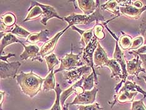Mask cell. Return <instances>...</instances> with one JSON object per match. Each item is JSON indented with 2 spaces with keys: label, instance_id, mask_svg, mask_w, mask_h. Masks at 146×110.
<instances>
[{
  "label": "cell",
  "instance_id": "cell-17",
  "mask_svg": "<svg viewBox=\"0 0 146 110\" xmlns=\"http://www.w3.org/2000/svg\"><path fill=\"white\" fill-rule=\"evenodd\" d=\"M50 31L48 30H41L38 33H31L30 35L27 39V42L31 44H35L38 42L46 43L50 40L48 35Z\"/></svg>",
  "mask_w": 146,
  "mask_h": 110
},
{
  "label": "cell",
  "instance_id": "cell-1",
  "mask_svg": "<svg viewBox=\"0 0 146 110\" xmlns=\"http://www.w3.org/2000/svg\"><path fill=\"white\" fill-rule=\"evenodd\" d=\"M16 79L22 92L31 98L35 96L42 90L44 79L35 74L32 70L28 73L20 72Z\"/></svg>",
  "mask_w": 146,
  "mask_h": 110
},
{
  "label": "cell",
  "instance_id": "cell-15",
  "mask_svg": "<svg viewBox=\"0 0 146 110\" xmlns=\"http://www.w3.org/2000/svg\"><path fill=\"white\" fill-rule=\"evenodd\" d=\"M78 7L85 15H90L96 11V9L100 5L99 1L94 0H79L76 1Z\"/></svg>",
  "mask_w": 146,
  "mask_h": 110
},
{
  "label": "cell",
  "instance_id": "cell-32",
  "mask_svg": "<svg viewBox=\"0 0 146 110\" xmlns=\"http://www.w3.org/2000/svg\"><path fill=\"white\" fill-rule=\"evenodd\" d=\"M94 36L97 38L98 40H103L105 38V33L104 32V26L102 24L96 23V25L94 27Z\"/></svg>",
  "mask_w": 146,
  "mask_h": 110
},
{
  "label": "cell",
  "instance_id": "cell-43",
  "mask_svg": "<svg viewBox=\"0 0 146 110\" xmlns=\"http://www.w3.org/2000/svg\"><path fill=\"white\" fill-rule=\"evenodd\" d=\"M142 77L144 78V81H145V83H146V76H145V75H142Z\"/></svg>",
  "mask_w": 146,
  "mask_h": 110
},
{
  "label": "cell",
  "instance_id": "cell-2",
  "mask_svg": "<svg viewBox=\"0 0 146 110\" xmlns=\"http://www.w3.org/2000/svg\"><path fill=\"white\" fill-rule=\"evenodd\" d=\"M101 7L99 5L96 9L94 13L90 15H80L77 13H72L66 17L63 18L64 21L68 23L70 27L75 26V25H87L92 22L96 21L98 23L99 21L105 22L106 19L102 14Z\"/></svg>",
  "mask_w": 146,
  "mask_h": 110
},
{
  "label": "cell",
  "instance_id": "cell-37",
  "mask_svg": "<svg viewBox=\"0 0 146 110\" xmlns=\"http://www.w3.org/2000/svg\"><path fill=\"white\" fill-rule=\"evenodd\" d=\"M137 54L140 57L141 61H142V66L146 71V53H137Z\"/></svg>",
  "mask_w": 146,
  "mask_h": 110
},
{
  "label": "cell",
  "instance_id": "cell-11",
  "mask_svg": "<svg viewBox=\"0 0 146 110\" xmlns=\"http://www.w3.org/2000/svg\"><path fill=\"white\" fill-rule=\"evenodd\" d=\"M30 3H31L30 6H38L42 9V10L43 11V14L42 16V20H41V23H42L43 25H45V26H46L47 21H48V20L52 18H57L62 21H64L63 18L60 17V16L58 14V13L56 12V9L54 8L53 6L41 4V3L37 2L36 1H31Z\"/></svg>",
  "mask_w": 146,
  "mask_h": 110
},
{
  "label": "cell",
  "instance_id": "cell-12",
  "mask_svg": "<svg viewBox=\"0 0 146 110\" xmlns=\"http://www.w3.org/2000/svg\"><path fill=\"white\" fill-rule=\"evenodd\" d=\"M24 47V51L20 55V58L22 61H27L28 59L31 60V61H38L40 62L43 61V58L39 55L40 49L36 45H30L26 46L24 43L22 44Z\"/></svg>",
  "mask_w": 146,
  "mask_h": 110
},
{
  "label": "cell",
  "instance_id": "cell-9",
  "mask_svg": "<svg viewBox=\"0 0 146 110\" xmlns=\"http://www.w3.org/2000/svg\"><path fill=\"white\" fill-rule=\"evenodd\" d=\"M98 91H99L98 89L96 87H94V89L91 91H85L83 94L76 96L73 102L68 103V105H92L96 101L97 93Z\"/></svg>",
  "mask_w": 146,
  "mask_h": 110
},
{
  "label": "cell",
  "instance_id": "cell-13",
  "mask_svg": "<svg viewBox=\"0 0 146 110\" xmlns=\"http://www.w3.org/2000/svg\"><path fill=\"white\" fill-rule=\"evenodd\" d=\"M137 92H130L127 90L120 89L118 93L114 95L113 100L112 102H108L111 105V108H113L114 105L117 102L121 104L133 102L134 97L137 94Z\"/></svg>",
  "mask_w": 146,
  "mask_h": 110
},
{
  "label": "cell",
  "instance_id": "cell-23",
  "mask_svg": "<svg viewBox=\"0 0 146 110\" xmlns=\"http://www.w3.org/2000/svg\"><path fill=\"white\" fill-rule=\"evenodd\" d=\"M86 75H84V76L82 77L78 81L76 82V83L74 84H73L71 87H70L69 88H68L67 89L64 91H63V92L62 93L61 95H60V103H61L62 107L65 105L64 103L65 101V100L67 99L72 93L75 92V87H77L79 84L84 83V81L85 79V77Z\"/></svg>",
  "mask_w": 146,
  "mask_h": 110
},
{
  "label": "cell",
  "instance_id": "cell-30",
  "mask_svg": "<svg viewBox=\"0 0 146 110\" xmlns=\"http://www.w3.org/2000/svg\"><path fill=\"white\" fill-rule=\"evenodd\" d=\"M45 59L46 62L47 67H48V72L53 71L55 66L59 64V60L56 58L55 53H52V54L45 57Z\"/></svg>",
  "mask_w": 146,
  "mask_h": 110
},
{
  "label": "cell",
  "instance_id": "cell-31",
  "mask_svg": "<svg viewBox=\"0 0 146 110\" xmlns=\"http://www.w3.org/2000/svg\"><path fill=\"white\" fill-rule=\"evenodd\" d=\"M55 91L56 93L55 102L53 104V105L51 108L50 110H62L61 107V103H60V95H61L63 91L60 88V85L59 83H56Z\"/></svg>",
  "mask_w": 146,
  "mask_h": 110
},
{
  "label": "cell",
  "instance_id": "cell-24",
  "mask_svg": "<svg viewBox=\"0 0 146 110\" xmlns=\"http://www.w3.org/2000/svg\"><path fill=\"white\" fill-rule=\"evenodd\" d=\"M28 13L27 14V17L25 18L23 21H28L32 20H36L38 18L41 16H43V11L42 9L38 6H30L28 9Z\"/></svg>",
  "mask_w": 146,
  "mask_h": 110
},
{
  "label": "cell",
  "instance_id": "cell-41",
  "mask_svg": "<svg viewBox=\"0 0 146 110\" xmlns=\"http://www.w3.org/2000/svg\"><path fill=\"white\" fill-rule=\"evenodd\" d=\"M0 94H1V102H0V103H1V107H2V103H3V100H4L5 93V92H3V91H1V92H0Z\"/></svg>",
  "mask_w": 146,
  "mask_h": 110
},
{
  "label": "cell",
  "instance_id": "cell-16",
  "mask_svg": "<svg viewBox=\"0 0 146 110\" xmlns=\"http://www.w3.org/2000/svg\"><path fill=\"white\" fill-rule=\"evenodd\" d=\"M109 60V59L108 58L106 51L102 47L100 43H98L94 54V63L95 67L100 68L104 67Z\"/></svg>",
  "mask_w": 146,
  "mask_h": 110
},
{
  "label": "cell",
  "instance_id": "cell-40",
  "mask_svg": "<svg viewBox=\"0 0 146 110\" xmlns=\"http://www.w3.org/2000/svg\"><path fill=\"white\" fill-rule=\"evenodd\" d=\"M134 51L137 53H146V45L139 48L137 50H134Z\"/></svg>",
  "mask_w": 146,
  "mask_h": 110
},
{
  "label": "cell",
  "instance_id": "cell-34",
  "mask_svg": "<svg viewBox=\"0 0 146 110\" xmlns=\"http://www.w3.org/2000/svg\"><path fill=\"white\" fill-rule=\"evenodd\" d=\"M104 108H100V105L97 103H94L92 105H79L78 110H102Z\"/></svg>",
  "mask_w": 146,
  "mask_h": 110
},
{
  "label": "cell",
  "instance_id": "cell-36",
  "mask_svg": "<svg viewBox=\"0 0 146 110\" xmlns=\"http://www.w3.org/2000/svg\"><path fill=\"white\" fill-rule=\"evenodd\" d=\"M139 29H140V33L141 34L142 37L144 38V44H146V23L145 22L142 21V23L140 25L139 27Z\"/></svg>",
  "mask_w": 146,
  "mask_h": 110
},
{
  "label": "cell",
  "instance_id": "cell-25",
  "mask_svg": "<svg viewBox=\"0 0 146 110\" xmlns=\"http://www.w3.org/2000/svg\"><path fill=\"white\" fill-rule=\"evenodd\" d=\"M55 75H54V72L52 71L44 79L43 83V89L45 91H48L50 90H55Z\"/></svg>",
  "mask_w": 146,
  "mask_h": 110
},
{
  "label": "cell",
  "instance_id": "cell-4",
  "mask_svg": "<svg viewBox=\"0 0 146 110\" xmlns=\"http://www.w3.org/2000/svg\"><path fill=\"white\" fill-rule=\"evenodd\" d=\"M98 43L99 42H98L97 38L94 36L89 43L88 44V45L86 47H85L84 49H83V53H82L83 59L84 62L86 63L87 65L90 67L92 69V71L94 72L95 75H96V77H95V82H96V84H98V79L96 71L95 70L94 54L98 46Z\"/></svg>",
  "mask_w": 146,
  "mask_h": 110
},
{
  "label": "cell",
  "instance_id": "cell-7",
  "mask_svg": "<svg viewBox=\"0 0 146 110\" xmlns=\"http://www.w3.org/2000/svg\"><path fill=\"white\" fill-rule=\"evenodd\" d=\"M129 53L130 54L135 56V58L131 60V61H127V60H125L127 73L129 75H135L139 79H140V78L139 77V74L141 72H146L145 69L141 67L142 61H141V59H140V57H139L137 53L134 52V50L130 51Z\"/></svg>",
  "mask_w": 146,
  "mask_h": 110
},
{
  "label": "cell",
  "instance_id": "cell-10",
  "mask_svg": "<svg viewBox=\"0 0 146 110\" xmlns=\"http://www.w3.org/2000/svg\"><path fill=\"white\" fill-rule=\"evenodd\" d=\"M91 70L92 69L90 67L85 65L70 71L65 72L64 79L68 84H72L74 82L78 81L84 75L90 73Z\"/></svg>",
  "mask_w": 146,
  "mask_h": 110
},
{
  "label": "cell",
  "instance_id": "cell-20",
  "mask_svg": "<svg viewBox=\"0 0 146 110\" xmlns=\"http://www.w3.org/2000/svg\"><path fill=\"white\" fill-rule=\"evenodd\" d=\"M71 28L74 30L77 31V32L82 37L80 44L84 47V48L85 47H86L94 37V33H93L94 28H90V29L88 30H84L79 29L78 28L76 27L75 26H72L71 27Z\"/></svg>",
  "mask_w": 146,
  "mask_h": 110
},
{
  "label": "cell",
  "instance_id": "cell-26",
  "mask_svg": "<svg viewBox=\"0 0 146 110\" xmlns=\"http://www.w3.org/2000/svg\"><path fill=\"white\" fill-rule=\"evenodd\" d=\"M121 89L130 91V92L141 93L144 95L143 99H145L146 97L145 91H144L143 89H142L140 86H137V85L135 84V83H132V82L129 81L128 80H126L125 83H124V85H123V86L121 88Z\"/></svg>",
  "mask_w": 146,
  "mask_h": 110
},
{
  "label": "cell",
  "instance_id": "cell-8",
  "mask_svg": "<svg viewBox=\"0 0 146 110\" xmlns=\"http://www.w3.org/2000/svg\"><path fill=\"white\" fill-rule=\"evenodd\" d=\"M70 27L68 25L65 29H63L60 32L57 33L55 36L52 37V39H50L48 42H46L45 43L42 45V47H41L40 52H39V55L42 58H44L45 57L47 56V55H50V53L52 54V53L53 52V50L55 49L56 46L57 42H58V40L60 39V38L61 37L62 35L64 34L65 31L67 30L68 28Z\"/></svg>",
  "mask_w": 146,
  "mask_h": 110
},
{
  "label": "cell",
  "instance_id": "cell-18",
  "mask_svg": "<svg viewBox=\"0 0 146 110\" xmlns=\"http://www.w3.org/2000/svg\"><path fill=\"white\" fill-rule=\"evenodd\" d=\"M21 43V45L23 43L21 40L18 39L13 34H12L9 32H1V55H3V50L8 45H10L12 43Z\"/></svg>",
  "mask_w": 146,
  "mask_h": 110
},
{
  "label": "cell",
  "instance_id": "cell-5",
  "mask_svg": "<svg viewBox=\"0 0 146 110\" xmlns=\"http://www.w3.org/2000/svg\"><path fill=\"white\" fill-rule=\"evenodd\" d=\"M115 52L113 53V59L116 60V61L119 62V64L121 66L122 70V74H123V78L122 81H120V83H119L117 85V86L115 87V92L116 94L118 93L119 90L121 87L122 84L123 83H125L127 80V77L128 76V73L127 71V65H126V62L125 59L124 57V55H123V53L122 50L120 49V47L119 45V39L117 38L115 39Z\"/></svg>",
  "mask_w": 146,
  "mask_h": 110
},
{
  "label": "cell",
  "instance_id": "cell-14",
  "mask_svg": "<svg viewBox=\"0 0 146 110\" xmlns=\"http://www.w3.org/2000/svg\"><path fill=\"white\" fill-rule=\"evenodd\" d=\"M146 10V5L144 6L142 8H137L133 5H129L126 7H120V13L125 17L132 20H137L140 18L142 13Z\"/></svg>",
  "mask_w": 146,
  "mask_h": 110
},
{
  "label": "cell",
  "instance_id": "cell-27",
  "mask_svg": "<svg viewBox=\"0 0 146 110\" xmlns=\"http://www.w3.org/2000/svg\"><path fill=\"white\" fill-rule=\"evenodd\" d=\"M122 35L119 38L118 43L119 45L122 50H129L132 45L133 39L131 37L121 31Z\"/></svg>",
  "mask_w": 146,
  "mask_h": 110
},
{
  "label": "cell",
  "instance_id": "cell-44",
  "mask_svg": "<svg viewBox=\"0 0 146 110\" xmlns=\"http://www.w3.org/2000/svg\"><path fill=\"white\" fill-rule=\"evenodd\" d=\"M35 110H38V109H35Z\"/></svg>",
  "mask_w": 146,
  "mask_h": 110
},
{
  "label": "cell",
  "instance_id": "cell-42",
  "mask_svg": "<svg viewBox=\"0 0 146 110\" xmlns=\"http://www.w3.org/2000/svg\"><path fill=\"white\" fill-rule=\"evenodd\" d=\"M68 103H66V105H65L64 106L62 107V110H68Z\"/></svg>",
  "mask_w": 146,
  "mask_h": 110
},
{
  "label": "cell",
  "instance_id": "cell-6",
  "mask_svg": "<svg viewBox=\"0 0 146 110\" xmlns=\"http://www.w3.org/2000/svg\"><path fill=\"white\" fill-rule=\"evenodd\" d=\"M21 63L19 61L6 62L0 61V77L1 79L15 78Z\"/></svg>",
  "mask_w": 146,
  "mask_h": 110
},
{
  "label": "cell",
  "instance_id": "cell-3",
  "mask_svg": "<svg viewBox=\"0 0 146 110\" xmlns=\"http://www.w3.org/2000/svg\"><path fill=\"white\" fill-rule=\"evenodd\" d=\"M83 53V49L78 54H74L73 53V43L71 45V52L66 54L64 57L60 59L61 62V65L58 69L54 71V74L58 72L62 71H70L75 69L78 68V67L83 65V62L80 60L81 55Z\"/></svg>",
  "mask_w": 146,
  "mask_h": 110
},
{
  "label": "cell",
  "instance_id": "cell-21",
  "mask_svg": "<svg viewBox=\"0 0 146 110\" xmlns=\"http://www.w3.org/2000/svg\"><path fill=\"white\" fill-rule=\"evenodd\" d=\"M16 17L11 13H6L1 17V32L15 25Z\"/></svg>",
  "mask_w": 146,
  "mask_h": 110
},
{
  "label": "cell",
  "instance_id": "cell-22",
  "mask_svg": "<svg viewBox=\"0 0 146 110\" xmlns=\"http://www.w3.org/2000/svg\"><path fill=\"white\" fill-rule=\"evenodd\" d=\"M102 9H105L112 14L115 15L116 17H119L120 16V7L117 1H107L105 4L100 6Z\"/></svg>",
  "mask_w": 146,
  "mask_h": 110
},
{
  "label": "cell",
  "instance_id": "cell-28",
  "mask_svg": "<svg viewBox=\"0 0 146 110\" xmlns=\"http://www.w3.org/2000/svg\"><path fill=\"white\" fill-rule=\"evenodd\" d=\"M6 32H9L21 38H28L31 35V33L29 32V31L25 30V28L21 27L20 26H18L17 24L15 25V28L8 30Z\"/></svg>",
  "mask_w": 146,
  "mask_h": 110
},
{
  "label": "cell",
  "instance_id": "cell-38",
  "mask_svg": "<svg viewBox=\"0 0 146 110\" xmlns=\"http://www.w3.org/2000/svg\"><path fill=\"white\" fill-rule=\"evenodd\" d=\"M15 53H8L7 55H1L0 57V59H1V61H3L6 62H9L8 61V59L11 57H15Z\"/></svg>",
  "mask_w": 146,
  "mask_h": 110
},
{
  "label": "cell",
  "instance_id": "cell-39",
  "mask_svg": "<svg viewBox=\"0 0 146 110\" xmlns=\"http://www.w3.org/2000/svg\"><path fill=\"white\" fill-rule=\"evenodd\" d=\"M132 3H134L132 5H133L135 7L137 8H142L143 7L144 5L142 4V3L141 1H132Z\"/></svg>",
  "mask_w": 146,
  "mask_h": 110
},
{
  "label": "cell",
  "instance_id": "cell-35",
  "mask_svg": "<svg viewBox=\"0 0 146 110\" xmlns=\"http://www.w3.org/2000/svg\"><path fill=\"white\" fill-rule=\"evenodd\" d=\"M143 99L139 101H134L132 102L131 110H146L145 106L143 103Z\"/></svg>",
  "mask_w": 146,
  "mask_h": 110
},
{
  "label": "cell",
  "instance_id": "cell-33",
  "mask_svg": "<svg viewBox=\"0 0 146 110\" xmlns=\"http://www.w3.org/2000/svg\"><path fill=\"white\" fill-rule=\"evenodd\" d=\"M144 38L142 36H139L135 38V39H133L132 45L129 50H138L139 47L142 46V44L144 43Z\"/></svg>",
  "mask_w": 146,
  "mask_h": 110
},
{
  "label": "cell",
  "instance_id": "cell-19",
  "mask_svg": "<svg viewBox=\"0 0 146 110\" xmlns=\"http://www.w3.org/2000/svg\"><path fill=\"white\" fill-rule=\"evenodd\" d=\"M105 66L109 67L111 71V77L119 78L122 79L123 74L121 66L115 59H109Z\"/></svg>",
  "mask_w": 146,
  "mask_h": 110
},
{
  "label": "cell",
  "instance_id": "cell-29",
  "mask_svg": "<svg viewBox=\"0 0 146 110\" xmlns=\"http://www.w3.org/2000/svg\"><path fill=\"white\" fill-rule=\"evenodd\" d=\"M95 77H96V75H95L93 71L91 72V74L88 76H87V75H85L84 83L82 85V87H84L85 91H91L94 89Z\"/></svg>",
  "mask_w": 146,
  "mask_h": 110
}]
</instances>
